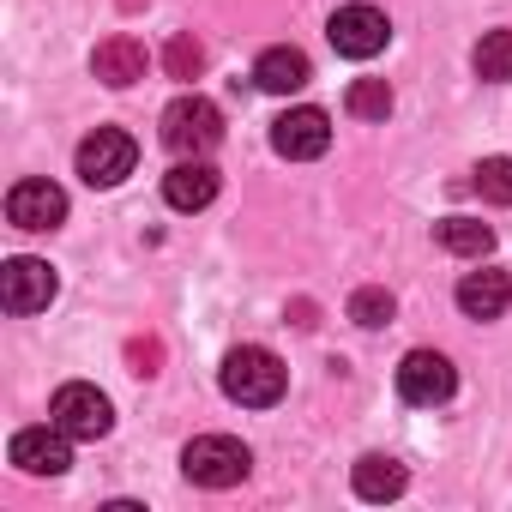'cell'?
Masks as SVG:
<instances>
[{"mask_svg": "<svg viewBox=\"0 0 512 512\" xmlns=\"http://www.w3.org/2000/svg\"><path fill=\"white\" fill-rule=\"evenodd\" d=\"M181 470H187V482H199V488H235V482L253 470V452H247L241 440H229V434H199V440H187Z\"/></svg>", "mask_w": 512, "mask_h": 512, "instance_id": "3957f363", "label": "cell"}, {"mask_svg": "<svg viewBox=\"0 0 512 512\" xmlns=\"http://www.w3.org/2000/svg\"><path fill=\"white\" fill-rule=\"evenodd\" d=\"M272 151L290 157V163H314V157H326V151H332V115L314 109V103L284 109V115L272 121Z\"/></svg>", "mask_w": 512, "mask_h": 512, "instance_id": "52a82bcc", "label": "cell"}, {"mask_svg": "<svg viewBox=\"0 0 512 512\" xmlns=\"http://www.w3.org/2000/svg\"><path fill=\"white\" fill-rule=\"evenodd\" d=\"M308 79H314V67H308V55L290 49V43H278V49H266L260 61H253V85L272 91V97H296Z\"/></svg>", "mask_w": 512, "mask_h": 512, "instance_id": "5bb4252c", "label": "cell"}, {"mask_svg": "<svg viewBox=\"0 0 512 512\" xmlns=\"http://www.w3.org/2000/svg\"><path fill=\"white\" fill-rule=\"evenodd\" d=\"M217 187H223V175H217L205 157H181V163L163 175V199H169L175 211H205V205L217 199Z\"/></svg>", "mask_w": 512, "mask_h": 512, "instance_id": "7c38bea8", "label": "cell"}, {"mask_svg": "<svg viewBox=\"0 0 512 512\" xmlns=\"http://www.w3.org/2000/svg\"><path fill=\"white\" fill-rule=\"evenodd\" d=\"M398 392H404V404L434 410V404H446V398L458 392V368H452L440 350H410V356L398 362Z\"/></svg>", "mask_w": 512, "mask_h": 512, "instance_id": "9c48e42d", "label": "cell"}, {"mask_svg": "<svg viewBox=\"0 0 512 512\" xmlns=\"http://www.w3.org/2000/svg\"><path fill=\"white\" fill-rule=\"evenodd\" d=\"M392 308H398V302H392V290H380V284H368V290L350 296V320L368 326V332H380V326L392 320Z\"/></svg>", "mask_w": 512, "mask_h": 512, "instance_id": "ffe728a7", "label": "cell"}, {"mask_svg": "<svg viewBox=\"0 0 512 512\" xmlns=\"http://www.w3.org/2000/svg\"><path fill=\"white\" fill-rule=\"evenodd\" d=\"M470 67H476V79L506 85L512 79V31H482V43L470 49Z\"/></svg>", "mask_w": 512, "mask_h": 512, "instance_id": "ac0fdd59", "label": "cell"}, {"mask_svg": "<svg viewBox=\"0 0 512 512\" xmlns=\"http://www.w3.org/2000/svg\"><path fill=\"white\" fill-rule=\"evenodd\" d=\"M49 422H55L61 434H73V440H103V434L115 428V404H109L97 386L73 380V386H61V392L49 398Z\"/></svg>", "mask_w": 512, "mask_h": 512, "instance_id": "277c9868", "label": "cell"}, {"mask_svg": "<svg viewBox=\"0 0 512 512\" xmlns=\"http://www.w3.org/2000/svg\"><path fill=\"white\" fill-rule=\"evenodd\" d=\"M67 217V193L55 181H19L7 193V223L13 229H55Z\"/></svg>", "mask_w": 512, "mask_h": 512, "instance_id": "8fae6325", "label": "cell"}, {"mask_svg": "<svg viewBox=\"0 0 512 512\" xmlns=\"http://www.w3.org/2000/svg\"><path fill=\"white\" fill-rule=\"evenodd\" d=\"M458 308H464L470 320H500V314L512 308V272H500V266L464 272V278H458Z\"/></svg>", "mask_w": 512, "mask_h": 512, "instance_id": "4fadbf2b", "label": "cell"}, {"mask_svg": "<svg viewBox=\"0 0 512 512\" xmlns=\"http://www.w3.org/2000/svg\"><path fill=\"white\" fill-rule=\"evenodd\" d=\"M79 175L91 181V187H115V181H127L133 175V163H139V145H133V133H121V127H97L85 145H79Z\"/></svg>", "mask_w": 512, "mask_h": 512, "instance_id": "ba28073f", "label": "cell"}, {"mask_svg": "<svg viewBox=\"0 0 512 512\" xmlns=\"http://www.w3.org/2000/svg\"><path fill=\"white\" fill-rule=\"evenodd\" d=\"M476 193L488 205H512V157H482L476 163Z\"/></svg>", "mask_w": 512, "mask_h": 512, "instance_id": "44dd1931", "label": "cell"}, {"mask_svg": "<svg viewBox=\"0 0 512 512\" xmlns=\"http://www.w3.org/2000/svg\"><path fill=\"white\" fill-rule=\"evenodd\" d=\"M91 73H97L103 85H115V91L139 85V79H145V43H139V37H103L97 55H91Z\"/></svg>", "mask_w": 512, "mask_h": 512, "instance_id": "9a60e30c", "label": "cell"}, {"mask_svg": "<svg viewBox=\"0 0 512 512\" xmlns=\"http://www.w3.org/2000/svg\"><path fill=\"white\" fill-rule=\"evenodd\" d=\"M217 380H223V398L229 404H241V410H272L284 398V386H290V368L266 344H235L223 356Z\"/></svg>", "mask_w": 512, "mask_h": 512, "instance_id": "6da1fadb", "label": "cell"}, {"mask_svg": "<svg viewBox=\"0 0 512 512\" xmlns=\"http://www.w3.org/2000/svg\"><path fill=\"white\" fill-rule=\"evenodd\" d=\"M356 494L362 500H398L404 488H410V476H404V464L398 458H386V452H368V458H356Z\"/></svg>", "mask_w": 512, "mask_h": 512, "instance_id": "2e32d148", "label": "cell"}, {"mask_svg": "<svg viewBox=\"0 0 512 512\" xmlns=\"http://www.w3.org/2000/svg\"><path fill=\"white\" fill-rule=\"evenodd\" d=\"M326 37H332V49H338L344 61H374V55L392 43V25H386V13H380V7L356 0V7H338V13H332Z\"/></svg>", "mask_w": 512, "mask_h": 512, "instance_id": "8992f818", "label": "cell"}, {"mask_svg": "<svg viewBox=\"0 0 512 512\" xmlns=\"http://www.w3.org/2000/svg\"><path fill=\"white\" fill-rule=\"evenodd\" d=\"M434 241L446 253H458V260H488V253H494V229L476 223V217H440L434 223Z\"/></svg>", "mask_w": 512, "mask_h": 512, "instance_id": "e0dca14e", "label": "cell"}, {"mask_svg": "<svg viewBox=\"0 0 512 512\" xmlns=\"http://www.w3.org/2000/svg\"><path fill=\"white\" fill-rule=\"evenodd\" d=\"M55 290H61V278H55L49 260L19 253V260L0 266V308H7V314H43L55 302Z\"/></svg>", "mask_w": 512, "mask_h": 512, "instance_id": "5b68a950", "label": "cell"}, {"mask_svg": "<svg viewBox=\"0 0 512 512\" xmlns=\"http://www.w3.org/2000/svg\"><path fill=\"white\" fill-rule=\"evenodd\" d=\"M13 464L25 476H67L73 464V434H61L55 422L49 428H19L13 434Z\"/></svg>", "mask_w": 512, "mask_h": 512, "instance_id": "30bf717a", "label": "cell"}, {"mask_svg": "<svg viewBox=\"0 0 512 512\" xmlns=\"http://www.w3.org/2000/svg\"><path fill=\"white\" fill-rule=\"evenodd\" d=\"M217 139H223V115H217L211 97L187 91V97H175V103L163 109V145H169L175 157H205Z\"/></svg>", "mask_w": 512, "mask_h": 512, "instance_id": "7a4b0ae2", "label": "cell"}, {"mask_svg": "<svg viewBox=\"0 0 512 512\" xmlns=\"http://www.w3.org/2000/svg\"><path fill=\"white\" fill-rule=\"evenodd\" d=\"M163 67H169V79H199V67H205V49H199L193 37H175V43L163 49Z\"/></svg>", "mask_w": 512, "mask_h": 512, "instance_id": "7402d4cb", "label": "cell"}, {"mask_svg": "<svg viewBox=\"0 0 512 512\" xmlns=\"http://www.w3.org/2000/svg\"><path fill=\"white\" fill-rule=\"evenodd\" d=\"M344 109H350L356 121H386V115H392V85H386V79H356V85L344 91Z\"/></svg>", "mask_w": 512, "mask_h": 512, "instance_id": "d6986e66", "label": "cell"}]
</instances>
